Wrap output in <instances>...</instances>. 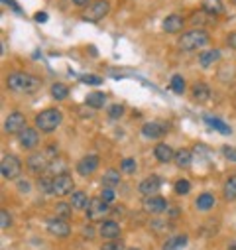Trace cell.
<instances>
[{
    "label": "cell",
    "instance_id": "18",
    "mask_svg": "<svg viewBox=\"0 0 236 250\" xmlns=\"http://www.w3.org/2000/svg\"><path fill=\"white\" fill-rule=\"evenodd\" d=\"M154 156H156V160H158L160 164H169V162L175 160V152H173L171 146H167V144H158V146L154 148Z\"/></svg>",
    "mask_w": 236,
    "mask_h": 250
},
{
    "label": "cell",
    "instance_id": "43",
    "mask_svg": "<svg viewBox=\"0 0 236 250\" xmlns=\"http://www.w3.org/2000/svg\"><path fill=\"white\" fill-rule=\"evenodd\" d=\"M226 42H228V46H230L232 49H236V32H232V34L228 36V40H226Z\"/></svg>",
    "mask_w": 236,
    "mask_h": 250
},
{
    "label": "cell",
    "instance_id": "10",
    "mask_svg": "<svg viewBox=\"0 0 236 250\" xmlns=\"http://www.w3.org/2000/svg\"><path fill=\"white\" fill-rule=\"evenodd\" d=\"M26 128V118L22 112H10L4 120V132L8 134H20Z\"/></svg>",
    "mask_w": 236,
    "mask_h": 250
},
{
    "label": "cell",
    "instance_id": "22",
    "mask_svg": "<svg viewBox=\"0 0 236 250\" xmlns=\"http://www.w3.org/2000/svg\"><path fill=\"white\" fill-rule=\"evenodd\" d=\"M201 8H203V12H206L209 16H217V14L224 12V6H222L221 0H203Z\"/></svg>",
    "mask_w": 236,
    "mask_h": 250
},
{
    "label": "cell",
    "instance_id": "23",
    "mask_svg": "<svg viewBox=\"0 0 236 250\" xmlns=\"http://www.w3.org/2000/svg\"><path fill=\"white\" fill-rule=\"evenodd\" d=\"M88 203H91V199L87 197L85 191H75V193L71 195V205H73V209H77V211H87Z\"/></svg>",
    "mask_w": 236,
    "mask_h": 250
},
{
    "label": "cell",
    "instance_id": "47",
    "mask_svg": "<svg viewBox=\"0 0 236 250\" xmlns=\"http://www.w3.org/2000/svg\"><path fill=\"white\" fill-rule=\"evenodd\" d=\"M228 250H236V238L228 242Z\"/></svg>",
    "mask_w": 236,
    "mask_h": 250
},
{
    "label": "cell",
    "instance_id": "50",
    "mask_svg": "<svg viewBox=\"0 0 236 250\" xmlns=\"http://www.w3.org/2000/svg\"><path fill=\"white\" fill-rule=\"evenodd\" d=\"M234 103H236V99H234Z\"/></svg>",
    "mask_w": 236,
    "mask_h": 250
},
{
    "label": "cell",
    "instance_id": "13",
    "mask_svg": "<svg viewBox=\"0 0 236 250\" xmlns=\"http://www.w3.org/2000/svg\"><path fill=\"white\" fill-rule=\"evenodd\" d=\"M160 187H162L160 177H158V175H150V177H146V179L140 181L138 191H140L144 197H152V195H156V193L160 191Z\"/></svg>",
    "mask_w": 236,
    "mask_h": 250
},
{
    "label": "cell",
    "instance_id": "1",
    "mask_svg": "<svg viewBox=\"0 0 236 250\" xmlns=\"http://www.w3.org/2000/svg\"><path fill=\"white\" fill-rule=\"evenodd\" d=\"M6 85L14 93H26V95H32V93L42 89V79L30 75V73H10L8 79H6Z\"/></svg>",
    "mask_w": 236,
    "mask_h": 250
},
{
    "label": "cell",
    "instance_id": "25",
    "mask_svg": "<svg viewBox=\"0 0 236 250\" xmlns=\"http://www.w3.org/2000/svg\"><path fill=\"white\" fill-rule=\"evenodd\" d=\"M85 103L91 109H103L104 103H106V95L104 93H91V95H87Z\"/></svg>",
    "mask_w": 236,
    "mask_h": 250
},
{
    "label": "cell",
    "instance_id": "41",
    "mask_svg": "<svg viewBox=\"0 0 236 250\" xmlns=\"http://www.w3.org/2000/svg\"><path fill=\"white\" fill-rule=\"evenodd\" d=\"M81 81H83V83H88V85H101V83H103V79L97 77V75H85Z\"/></svg>",
    "mask_w": 236,
    "mask_h": 250
},
{
    "label": "cell",
    "instance_id": "9",
    "mask_svg": "<svg viewBox=\"0 0 236 250\" xmlns=\"http://www.w3.org/2000/svg\"><path fill=\"white\" fill-rule=\"evenodd\" d=\"M45 229L51 236H57V238H65V236L71 234V225L65 221V219H59V217L49 219V221L45 223Z\"/></svg>",
    "mask_w": 236,
    "mask_h": 250
},
{
    "label": "cell",
    "instance_id": "12",
    "mask_svg": "<svg viewBox=\"0 0 236 250\" xmlns=\"http://www.w3.org/2000/svg\"><path fill=\"white\" fill-rule=\"evenodd\" d=\"M169 209V203L165 197H160V195H152V197H146L144 199V211L152 213V215H160L163 211Z\"/></svg>",
    "mask_w": 236,
    "mask_h": 250
},
{
    "label": "cell",
    "instance_id": "36",
    "mask_svg": "<svg viewBox=\"0 0 236 250\" xmlns=\"http://www.w3.org/2000/svg\"><path fill=\"white\" fill-rule=\"evenodd\" d=\"M124 114V107L122 105H112V107H108V116L110 118H120Z\"/></svg>",
    "mask_w": 236,
    "mask_h": 250
},
{
    "label": "cell",
    "instance_id": "11",
    "mask_svg": "<svg viewBox=\"0 0 236 250\" xmlns=\"http://www.w3.org/2000/svg\"><path fill=\"white\" fill-rule=\"evenodd\" d=\"M99 168V156L97 154H88V156H83V158L77 162V172L81 175H93Z\"/></svg>",
    "mask_w": 236,
    "mask_h": 250
},
{
    "label": "cell",
    "instance_id": "20",
    "mask_svg": "<svg viewBox=\"0 0 236 250\" xmlns=\"http://www.w3.org/2000/svg\"><path fill=\"white\" fill-rule=\"evenodd\" d=\"M191 93H193V101H197V103H206L211 99V89L205 83H195L191 87Z\"/></svg>",
    "mask_w": 236,
    "mask_h": 250
},
{
    "label": "cell",
    "instance_id": "37",
    "mask_svg": "<svg viewBox=\"0 0 236 250\" xmlns=\"http://www.w3.org/2000/svg\"><path fill=\"white\" fill-rule=\"evenodd\" d=\"M101 250H124V246L120 240H108L101 246Z\"/></svg>",
    "mask_w": 236,
    "mask_h": 250
},
{
    "label": "cell",
    "instance_id": "16",
    "mask_svg": "<svg viewBox=\"0 0 236 250\" xmlns=\"http://www.w3.org/2000/svg\"><path fill=\"white\" fill-rule=\"evenodd\" d=\"M120 233H122V229H120V225H118L116 221H104L99 227V234L103 238H106V240H118V238H120Z\"/></svg>",
    "mask_w": 236,
    "mask_h": 250
},
{
    "label": "cell",
    "instance_id": "28",
    "mask_svg": "<svg viewBox=\"0 0 236 250\" xmlns=\"http://www.w3.org/2000/svg\"><path fill=\"white\" fill-rule=\"evenodd\" d=\"M67 95H69V87L65 83H53L51 85V97L55 101H63V99H67Z\"/></svg>",
    "mask_w": 236,
    "mask_h": 250
},
{
    "label": "cell",
    "instance_id": "2",
    "mask_svg": "<svg viewBox=\"0 0 236 250\" xmlns=\"http://www.w3.org/2000/svg\"><path fill=\"white\" fill-rule=\"evenodd\" d=\"M209 44H211V36L206 32H203V30H189V32L181 34L179 40H177V46L183 51H195V49H201Z\"/></svg>",
    "mask_w": 236,
    "mask_h": 250
},
{
    "label": "cell",
    "instance_id": "27",
    "mask_svg": "<svg viewBox=\"0 0 236 250\" xmlns=\"http://www.w3.org/2000/svg\"><path fill=\"white\" fill-rule=\"evenodd\" d=\"M222 197L226 201H234L236 199V175H232V177L226 179V183L222 187Z\"/></svg>",
    "mask_w": 236,
    "mask_h": 250
},
{
    "label": "cell",
    "instance_id": "31",
    "mask_svg": "<svg viewBox=\"0 0 236 250\" xmlns=\"http://www.w3.org/2000/svg\"><path fill=\"white\" fill-rule=\"evenodd\" d=\"M205 120L209 122L213 128H217L219 132H222V134H230V126H226V124H224L222 120H219V118H211V116H205Z\"/></svg>",
    "mask_w": 236,
    "mask_h": 250
},
{
    "label": "cell",
    "instance_id": "19",
    "mask_svg": "<svg viewBox=\"0 0 236 250\" xmlns=\"http://www.w3.org/2000/svg\"><path fill=\"white\" fill-rule=\"evenodd\" d=\"M221 61V51L219 49H206V51H203L201 55H199V63H201V67H213L215 63H219Z\"/></svg>",
    "mask_w": 236,
    "mask_h": 250
},
{
    "label": "cell",
    "instance_id": "40",
    "mask_svg": "<svg viewBox=\"0 0 236 250\" xmlns=\"http://www.w3.org/2000/svg\"><path fill=\"white\" fill-rule=\"evenodd\" d=\"M222 152H224V156H226V160L236 162V148H232V146H224V148H222Z\"/></svg>",
    "mask_w": 236,
    "mask_h": 250
},
{
    "label": "cell",
    "instance_id": "15",
    "mask_svg": "<svg viewBox=\"0 0 236 250\" xmlns=\"http://www.w3.org/2000/svg\"><path fill=\"white\" fill-rule=\"evenodd\" d=\"M18 140H20V146L26 148V150H32L40 144V134L38 130L34 128H24L20 134H18Z\"/></svg>",
    "mask_w": 236,
    "mask_h": 250
},
{
    "label": "cell",
    "instance_id": "46",
    "mask_svg": "<svg viewBox=\"0 0 236 250\" xmlns=\"http://www.w3.org/2000/svg\"><path fill=\"white\" fill-rule=\"evenodd\" d=\"M87 2H88V0H73L75 6H87Z\"/></svg>",
    "mask_w": 236,
    "mask_h": 250
},
{
    "label": "cell",
    "instance_id": "30",
    "mask_svg": "<svg viewBox=\"0 0 236 250\" xmlns=\"http://www.w3.org/2000/svg\"><path fill=\"white\" fill-rule=\"evenodd\" d=\"M171 91L177 93V95H181V93H185V79L181 75H173L171 77V83H169Z\"/></svg>",
    "mask_w": 236,
    "mask_h": 250
},
{
    "label": "cell",
    "instance_id": "35",
    "mask_svg": "<svg viewBox=\"0 0 236 250\" xmlns=\"http://www.w3.org/2000/svg\"><path fill=\"white\" fill-rule=\"evenodd\" d=\"M51 181H53V177H40L38 179V187L44 193H51Z\"/></svg>",
    "mask_w": 236,
    "mask_h": 250
},
{
    "label": "cell",
    "instance_id": "24",
    "mask_svg": "<svg viewBox=\"0 0 236 250\" xmlns=\"http://www.w3.org/2000/svg\"><path fill=\"white\" fill-rule=\"evenodd\" d=\"M173 162L177 164V168H189L193 164V156H191V152L187 148H181L179 152H175V160Z\"/></svg>",
    "mask_w": 236,
    "mask_h": 250
},
{
    "label": "cell",
    "instance_id": "48",
    "mask_svg": "<svg viewBox=\"0 0 236 250\" xmlns=\"http://www.w3.org/2000/svg\"><path fill=\"white\" fill-rule=\"evenodd\" d=\"M126 250H140V248H126Z\"/></svg>",
    "mask_w": 236,
    "mask_h": 250
},
{
    "label": "cell",
    "instance_id": "42",
    "mask_svg": "<svg viewBox=\"0 0 236 250\" xmlns=\"http://www.w3.org/2000/svg\"><path fill=\"white\" fill-rule=\"evenodd\" d=\"M18 191L20 193H30V181H26V179L18 181Z\"/></svg>",
    "mask_w": 236,
    "mask_h": 250
},
{
    "label": "cell",
    "instance_id": "38",
    "mask_svg": "<svg viewBox=\"0 0 236 250\" xmlns=\"http://www.w3.org/2000/svg\"><path fill=\"white\" fill-rule=\"evenodd\" d=\"M12 225V217L8 211H0V227L2 229H8Z\"/></svg>",
    "mask_w": 236,
    "mask_h": 250
},
{
    "label": "cell",
    "instance_id": "14",
    "mask_svg": "<svg viewBox=\"0 0 236 250\" xmlns=\"http://www.w3.org/2000/svg\"><path fill=\"white\" fill-rule=\"evenodd\" d=\"M167 130H169L167 122H158V120H154V122H146L144 126H142V134H144L146 138H162Z\"/></svg>",
    "mask_w": 236,
    "mask_h": 250
},
{
    "label": "cell",
    "instance_id": "33",
    "mask_svg": "<svg viewBox=\"0 0 236 250\" xmlns=\"http://www.w3.org/2000/svg\"><path fill=\"white\" fill-rule=\"evenodd\" d=\"M71 213H73L71 203H59L57 205V217L59 219H71Z\"/></svg>",
    "mask_w": 236,
    "mask_h": 250
},
{
    "label": "cell",
    "instance_id": "17",
    "mask_svg": "<svg viewBox=\"0 0 236 250\" xmlns=\"http://www.w3.org/2000/svg\"><path fill=\"white\" fill-rule=\"evenodd\" d=\"M183 24H185V20L179 14H169L163 20L162 28H163V32H167V34H179L181 30H183Z\"/></svg>",
    "mask_w": 236,
    "mask_h": 250
},
{
    "label": "cell",
    "instance_id": "6",
    "mask_svg": "<svg viewBox=\"0 0 236 250\" xmlns=\"http://www.w3.org/2000/svg\"><path fill=\"white\" fill-rule=\"evenodd\" d=\"M75 187V181L69 173H61V175H55L53 181H51V195H57V197H65L73 191Z\"/></svg>",
    "mask_w": 236,
    "mask_h": 250
},
{
    "label": "cell",
    "instance_id": "5",
    "mask_svg": "<svg viewBox=\"0 0 236 250\" xmlns=\"http://www.w3.org/2000/svg\"><path fill=\"white\" fill-rule=\"evenodd\" d=\"M51 160H53V158H51V156H49L47 152H36V154L30 156L28 162H26L28 172H32V173H36V175L45 173V172L49 170Z\"/></svg>",
    "mask_w": 236,
    "mask_h": 250
},
{
    "label": "cell",
    "instance_id": "21",
    "mask_svg": "<svg viewBox=\"0 0 236 250\" xmlns=\"http://www.w3.org/2000/svg\"><path fill=\"white\" fill-rule=\"evenodd\" d=\"M187 234H173V236H169L165 242H163V246H162V250H181L185 244H187Z\"/></svg>",
    "mask_w": 236,
    "mask_h": 250
},
{
    "label": "cell",
    "instance_id": "4",
    "mask_svg": "<svg viewBox=\"0 0 236 250\" xmlns=\"http://www.w3.org/2000/svg\"><path fill=\"white\" fill-rule=\"evenodd\" d=\"M0 173L4 179H16L22 173V162L14 154H4L2 162H0Z\"/></svg>",
    "mask_w": 236,
    "mask_h": 250
},
{
    "label": "cell",
    "instance_id": "34",
    "mask_svg": "<svg viewBox=\"0 0 236 250\" xmlns=\"http://www.w3.org/2000/svg\"><path fill=\"white\" fill-rule=\"evenodd\" d=\"M136 168H138V164H136L132 158H124V160H122V164H120V172L128 173V175L136 173Z\"/></svg>",
    "mask_w": 236,
    "mask_h": 250
},
{
    "label": "cell",
    "instance_id": "26",
    "mask_svg": "<svg viewBox=\"0 0 236 250\" xmlns=\"http://www.w3.org/2000/svg\"><path fill=\"white\" fill-rule=\"evenodd\" d=\"M195 207H197L199 211H209V209H213V207H215V195H211V193L199 195L197 201H195Z\"/></svg>",
    "mask_w": 236,
    "mask_h": 250
},
{
    "label": "cell",
    "instance_id": "49",
    "mask_svg": "<svg viewBox=\"0 0 236 250\" xmlns=\"http://www.w3.org/2000/svg\"><path fill=\"white\" fill-rule=\"evenodd\" d=\"M234 4H236V0H234Z\"/></svg>",
    "mask_w": 236,
    "mask_h": 250
},
{
    "label": "cell",
    "instance_id": "7",
    "mask_svg": "<svg viewBox=\"0 0 236 250\" xmlns=\"http://www.w3.org/2000/svg\"><path fill=\"white\" fill-rule=\"evenodd\" d=\"M110 213V203L103 201L101 197L97 199H91V203H88L87 207V219L91 223H97V221H103V219Z\"/></svg>",
    "mask_w": 236,
    "mask_h": 250
},
{
    "label": "cell",
    "instance_id": "45",
    "mask_svg": "<svg viewBox=\"0 0 236 250\" xmlns=\"http://www.w3.org/2000/svg\"><path fill=\"white\" fill-rule=\"evenodd\" d=\"M83 236H85V238H93V236H95V234H93V229H91V227H85V229H83Z\"/></svg>",
    "mask_w": 236,
    "mask_h": 250
},
{
    "label": "cell",
    "instance_id": "3",
    "mask_svg": "<svg viewBox=\"0 0 236 250\" xmlns=\"http://www.w3.org/2000/svg\"><path fill=\"white\" fill-rule=\"evenodd\" d=\"M61 120H63L61 110H57V109H45V110H42V112L36 116V126H38V130H42V132H53V130L59 128Z\"/></svg>",
    "mask_w": 236,
    "mask_h": 250
},
{
    "label": "cell",
    "instance_id": "32",
    "mask_svg": "<svg viewBox=\"0 0 236 250\" xmlns=\"http://www.w3.org/2000/svg\"><path fill=\"white\" fill-rule=\"evenodd\" d=\"M191 191V183L187 179H177L175 181V193L177 195H187Z\"/></svg>",
    "mask_w": 236,
    "mask_h": 250
},
{
    "label": "cell",
    "instance_id": "29",
    "mask_svg": "<svg viewBox=\"0 0 236 250\" xmlns=\"http://www.w3.org/2000/svg\"><path fill=\"white\" fill-rule=\"evenodd\" d=\"M118 183H120V172H118V170H106L104 175H103V185L114 187Z\"/></svg>",
    "mask_w": 236,
    "mask_h": 250
},
{
    "label": "cell",
    "instance_id": "44",
    "mask_svg": "<svg viewBox=\"0 0 236 250\" xmlns=\"http://www.w3.org/2000/svg\"><path fill=\"white\" fill-rule=\"evenodd\" d=\"M36 22H40V24L47 22V14H45V12H38V14H36Z\"/></svg>",
    "mask_w": 236,
    "mask_h": 250
},
{
    "label": "cell",
    "instance_id": "39",
    "mask_svg": "<svg viewBox=\"0 0 236 250\" xmlns=\"http://www.w3.org/2000/svg\"><path fill=\"white\" fill-rule=\"evenodd\" d=\"M101 199H103V201H106V203H112V201L116 199V195H114V189H112V187H104L103 193H101Z\"/></svg>",
    "mask_w": 236,
    "mask_h": 250
},
{
    "label": "cell",
    "instance_id": "8",
    "mask_svg": "<svg viewBox=\"0 0 236 250\" xmlns=\"http://www.w3.org/2000/svg\"><path fill=\"white\" fill-rule=\"evenodd\" d=\"M110 10V4H108V0H95V2L88 6L85 10V20L88 22H99L103 20Z\"/></svg>",
    "mask_w": 236,
    "mask_h": 250
}]
</instances>
